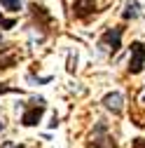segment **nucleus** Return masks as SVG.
<instances>
[{"instance_id": "obj_13", "label": "nucleus", "mask_w": 145, "mask_h": 148, "mask_svg": "<svg viewBox=\"0 0 145 148\" xmlns=\"http://www.w3.org/2000/svg\"><path fill=\"white\" fill-rule=\"evenodd\" d=\"M7 92H16L14 87H7V85H0V94H7Z\"/></svg>"}, {"instance_id": "obj_10", "label": "nucleus", "mask_w": 145, "mask_h": 148, "mask_svg": "<svg viewBox=\"0 0 145 148\" xmlns=\"http://www.w3.org/2000/svg\"><path fill=\"white\" fill-rule=\"evenodd\" d=\"M0 26H3V28H14L16 21H14V19H5V16H0Z\"/></svg>"}, {"instance_id": "obj_11", "label": "nucleus", "mask_w": 145, "mask_h": 148, "mask_svg": "<svg viewBox=\"0 0 145 148\" xmlns=\"http://www.w3.org/2000/svg\"><path fill=\"white\" fill-rule=\"evenodd\" d=\"M3 148H24V146H19V143H14V141H5V143H3Z\"/></svg>"}, {"instance_id": "obj_2", "label": "nucleus", "mask_w": 145, "mask_h": 148, "mask_svg": "<svg viewBox=\"0 0 145 148\" xmlns=\"http://www.w3.org/2000/svg\"><path fill=\"white\" fill-rule=\"evenodd\" d=\"M89 148H117L115 139H112V136H108L103 122L96 125V129H94V139L89 141Z\"/></svg>"}, {"instance_id": "obj_7", "label": "nucleus", "mask_w": 145, "mask_h": 148, "mask_svg": "<svg viewBox=\"0 0 145 148\" xmlns=\"http://www.w3.org/2000/svg\"><path fill=\"white\" fill-rule=\"evenodd\" d=\"M103 103H105V108H110L112 113H119L122 110V94H108L103 99Z\"/></svg>"}, {"instance_id": "obj_14", "label": "nucleus", "mask_w": 145, "mask_h": 148, "mask_svg": "<svg viewBox=\"0 0 145 148\" xmlns=\"http://www.w3.org/2000/svg\"><path fill=\"white\" fill-rule=\"evenodd\" d=\"M0 42H3V35H0Z\"/></svg>"}, {"instance_id": "obj_3", "label": "nucleus", "mask_w": 145, "mask_h": 148, "mask_svg": "<svg viewBox=\"0 0 145 148\" xmlns=\"http://www.w3.org/2000/svg\"><path fill=\"white\" fill-rule=\"evenodd\" d=\"M30 103H33V106H28V110L21 115V125H24V127H33V125H38L40 118H42V113H45V101H42V99L30 101Z\"/></svg>"}, {"instance_id": "obj_9", "label": "nucleus", "mask_w": 145, "mask_h": 148, "mask_svg": "<svg viewBox=\"0 0 145 148\" xmlns=\"http://www.w3.org/2000/svg\"><path fill=\"white\" fill-rule=\"evenodd\" d=\"M0 5L9 12H19L21 10V0H0Z\"/></svg>"}, {"instance_id": "obj_5", "label": "nucleus", "mask_w": 145, "mask_h": 148, "mask_svg": "<svg viewBox=\"0 0 145 148\" xmlns=\"http://www.w3.org/2000/svg\"><path fill=\"white\" fill-rule=\"evenodd\" d=\"M72 12L77 19H87L89 14L96 12V0H75L72 3Z\"/></svg>"}, {"instance_id": "obj_15", "label": "nucleus", "mask_w": 145, "mask_h": 148, "mask_svg": "<svg viewBox=\"0 0 145 148\" xmlns=\"http://www.w3.org/2000/svg\"><path fill=\"white\" fill-rule=\"evenodd\" d=\"M0 129H3V122H0Z\"/></svg>"}, {"instance_id": "obj_4", "label": "nucleus", "mask_w": 145, "mask_h": 148, "mask_svg": "<svg viewBox=\"0 0 145 148\" xmlns=\"http://www.w3.org/2000/svg\"><path fill=\"white\" fill-rule=\"evenodd\" d=\"M122 33H124V28L122 26H115V28H108L105 33H103V38H101V42L103 45H108L112 52H117L122 45H119V40H122Z\"/></svg>"}, {"instance_id": "obj_1", "label": "nucleus", "mask_w": 145, "mask_h": 148, "mask_svg": "<svg viewBox=\"0 0 145 148\" xmlns=\"http://www.w3.org/2000/svg\"><path fill=\"white\" fill-rule=\"evenodd\" d=\"M145 66V45L143 42H131V57H129V73L138 75Z\"/></svg>"}, {"instance_id": "obj_8", "label": "nucleus", "mask_w": 145, "mask_h": 148, "mask_svg": "<svg viewBox=\"0 0 145 148\" xmlns=\"http://www.w3.org/2000/svg\"><path fill=\"white\" fill-rule=\"evenodd\" d=\"M133 16H138V3H136V0H129V3H126L124 19H133Z\"/></svg>"}, {"instance_id": "obj_6", "label": "nucleus", "mask_w": 145, "mask_h": 148, "mask_svg": "<svg viewBox=\"0 0 145 148\" xmlns=\"http://www.w3.org/2000/svg\"><path fill=\"white\" fill-rule=\"evenodd\" d=\"M19 59V49L16 47H3L0 49V68H12Z\"/></svg>"}, {"instance_id": "obj_12", "label": "nucleus", "mask_w": 145, "mask_h": 148, "mask_svg": "<svg viewBox=\"0 0 145 148\" xmlns=\"http://www.w3.org/2000/svg\"><path fill=\"white\" fill-rule=\"evenodd\" d=\"M133 148H145V139H133Z\"/></svg>"}]
</instances>
